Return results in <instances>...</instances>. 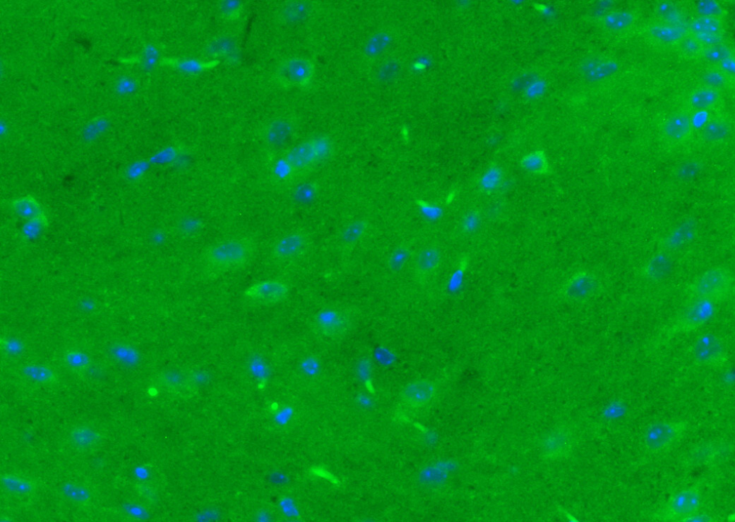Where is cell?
I'll list each match as a JSON object with an SVG mask.
<instances>
[{"label":"cell","instance_id":"cell-1","mask_svg":"<svg viewBox=\"0 0 735 522\" xmlns=\"http://www.w3.org/2000/svg\"><path fill=\"white\" fill-rule=\"evenodd\" d=\"M256 243L250 237L240 236L221 241L204 253L202 263L209 272L222 274L248 265L256 253Z\"/></svg>","mask_w":735,"mask_h":522},{"label":"cell","instance_id":"cell-2","mask_svg":"<svg viewBox=\"0 0 735 522\" xmlns=\"http://www.w3.org/2000/svg\"><path fill=\"white\" fill-rule=\"evenodd\" d=\"M734 287V275L724 267H713L693 281L686 289L689 301L703 300L715 304L727 300Z\"/></svg>","mask_w":735,"mask_h":522},{"label":"cell","instance_id":"cell-3","mask_svg":"<svg viewBox=\"0 0 735 522\" xmlns=\"http://www.w3.org/2000/svg\"><path fill=\"white\" fill-rule=\"evenodd\" d=\"M332 150L330 141L317 138L301 142L285 152L284 163L292 174L305 173L328 156Z\"/></svg>","mask_w":735,"mask_h":522},{"label":"cell","instance_id":"cell-4","mask_svg":"<svg viewBox=\"0 0 735 522\" xmlns=\"http://www.w3.org/2000/svg\"><path fill=\"white\" fill-rule=\"evenodd\" d=\"M716 304L703 300L690 301V303L674 317L662 336L669 340L680 334L696 331L705 326L714 316Z\"/></svg>","mask_w":735,"mask_h":522},{"label":"cell","instance_id":"cell-5","mask_svg":"<svg viewBox=\"0 0 735 522\" xmlns=\"http://www.w3.org/2000/svg\"><path fill=\"white\" fill-rule=\"evenodd\" d=\"M316 73L315 63L305 57H292L279 63L275 71L277 83L287 90H305Z\"/></svg>","mask_w":735,"mask_h":522},{"label":"cell","instance_id":"cell-6","mask_svg":"<svg viewBox=\"0 0 735 522\" xmlns=\"http://www.w3.org/2000/svg\"><path fill=\"white\" fill-rule=\"evenodd\" d=\"M701 503L700 486L693 485L674 494L655 518L667 521H688L699 514Z\"/></svg>","mask_w":735,"mask_h":522},{"label":"cell","instance_id":"cell-7","mask_svg":"<svg viewBox=\"0 0 735 522\" xmlns=\"http://www.w3.org/2000/svg\"><path fill=\"white\" fill-rule=\"evenodd\" d=\"M600 286V281L595 274L581 270L566 281L560 289L559 296L567 303L581 305L595 298Z\"/></svg>","mask_w":735,"mask_h":522},{"label":"cell","instance_id":"cell-8","mask_svg":"<svg viewBox=\"0 0 735 522\" xmlns=\"http://www.w3.org/2000/svg\"><path fill=\"white\" fill-rule=\"evenodd\" d=\"M690 353L694 363L706 368L722 367L729 358L723 340L713 334L699 336L691 345Z\"/></svg>","mask_w":735,"mask_h":522},{"label":"cell","instance_id":"cell-9","mask_svg":"<svg viewBox=\"0 0 735 522\" xmlns=\"http://www.w3.org/2000/svg\"><path fill=\"white\" fill-rule=\"evenodd\" d=\"M686 427L687 423L684 421L662 422L650 425L644 435L646 449L653 454L668 450L681 438Z\"/></svg>","mask_w":735,"mask_h":522},{"label":"cell","instance_id":"cell-10","mask_svg":"<svg viewBox=\"0 0 735 522\" xmlns=\"http://www.w3.org/2000/svg\"><path fill=\"white\" fill-rule=\"evenodd\" d=\"M353 320L346 311L334 308L322 309L313 318L315 331L325 338H341L348 334Z\"/></svg>","mask_w":735,"mask_h":522},{"label":"cell","instance_id":"cell-11","mask_svg":"<svg viewBox=\"0 0 735 522\" xmlns=\"http://www.w3.org/2000/svg\"><path fill=\"white\" fill-rule=\"evenodd\" d=\"M290 287L277 279L261 281L248 287L243 291V296L248 301L260 305H274L281 303L288 298Z\"/></svg>","mask_w":735,"mask_h":522},{"label":"cell","instance_id":"cell-12","mask_svg":"<svg viewBox=\"0 0 735 522\" xmlns=\"http://www.w3.org/2000/svg\"><path fill=\"white\" fill-rule=\"evenodd\" d=\"M436 393L437 386L434 382L421 379L406 384L400 392V399L405 406L420 409L428 406Z\"/></svg>","mask_w":735,"mask_h":522},{"label":"cell","instance_id":"cell-13","mask_svg":"<svg viewBox=\"0 0 735 522\" xmlns=\"http://www.w3.org/2000/svg\"><path fill=\"white\" fill-rule=\"evenodd\" d=\"M575 446L573 433L567 428L559 427L550 432L543 440L542 453L547 459H561L569 455Z\"/></svg>","mask_w":735,"mask_h":522},{"label":"cell","instance_id":"cell-14","mask_svg":"<svg viewBox=\"0 0 735 522\" xmlns=\"http://www.w3.org/2000/svg\"><path fill=\"white\" fill-rule=\"evenodd\" d=\"M308 245V238L303 232H293L280 238L273 246L272 257L279 262H286L299 257Z\"/></svg>","mask_w":735,"mask_h":522},{"label":"cell","instance_id":"cell-15","mask_svg":"<svg viewBox=\"0 0 735 522\" xmlns=\"http://www.w3.org/2000/svg\"><path fill=\"white\" fill-rule=\"evenodd\" d=\"M688 32L695 36L706 47L722 43L724 25L722 18L700 16L691 21Z\"/></svg>","mask_w":735,"mask_h":522},{"label":"cell","instance_id":"cell-16","mask_svg":"<svg viewBox=\"0 0 735 522\" xmlns=\"http://www.w3.org/2000/svg\"><path fill=\"white\" fill-rule=\"evenodd\" d=\"M158 384L168 392L179 396H188L195 393L196 385L192 377L181 370H171L161 373Z\"/></svg>","mask_w":735,"mask_h":522},{"label":"cell","instance_id":"cell-17","mask_svg":"<svg viewBox=\"0 0 735 522\" xmlns=\"http://www.w3.org/2000/svg\"><path fill=\"white\" fill-rule=\"evenodd\" d=\"M693 123L691 116L684 112L672 115L662 128L664 138L673 144L682 143L691 135Z\"/></svg>","mask_w":735,"mask_h":522},{"label":"cell","instance_id":"cell-18","mask_svg":"<svg viewBox=\"0 0 735 522\" xmlns=\"http://www.w3.org/2000/svg\"><path fill=\"white\" fill-rule=\"evenodd\" d=\"M442 260V253L435 247L430 246L420 250L413 262L415 277L421 280L430 278L439 268Z\"/></svg>","mask_w":735,"mask_h":522},{"label":"cell","instance_id":"cell-19","mask_svg":"<svg viewBox=\"0 0 735 522\" xmlns=\"http://www.w3.org/2000/svg\"><path fill=\"white\" fill-rule=\"evenodd\" d=\"M70 444L76 450L90 451L99 447L104 437L101 432L87 425H79L72 429L68 435Z\"/></svg>","mask_w":735,"mask_h":522},{"label":"cell","instance_id":"cell-20","mask_svg":"<svg viewBox=\"0 0 735 522\" xmlns=\"http://www.w3.org/2000/svg\"><path fill=\"white\" fill-rule=\"evenodd\" d=\"M295 126L291 119H279L269 124L265 130V142L272 147L279 148L287 145L292 139Z\"/></svg>","mask_w":735,"mask_h":522},{"label":"cell","instance_id":"cell-21","mask_svg":"<svg viewBox=\"0 0 735 522\" xmlns=\"http://www.w3.org/2000/svg\"><path fill=\"white\" fill-rule=\"evenodd\" d=\"M1 484L8 493L18 497H29L37 490V485L32 480L15 474L4 475Z\"/></svg>","mask_w":735,"mask_h":522},{"label":"cell","instance_id":"cell-22","mask_svg":"<svg viewBox=\"0 0 735 522\" xmlns=\"http://www.w3.org/2000/svg\"><path fill=\"white\" fill-rule=\"evenodd\" d=\"M370 224L365 219H357L348 224L341 232L339 242L346 250L355 248L365 236Z\"/></svg>","mask_w":735,"mask_h":522},{"label":"cell","instance_id":"cell-23","mask_svg":"<svg viewBox=\"0 0 735 522\" xmlns=\"http://www.w3.org/2000/svg\"><path fill=\"white\" fill-rule=\"evenodd\" d=\"M688 102L694 110H711L720 103L721 94L717 90L705 87L693 92Z\"/></svg>","mask_w":735,"mask_h":522},{"label":"cell","instance_id":"cell-24","mask_svg":"<svg viewBox=\"0 0 735 522\" xmlns=\"http://www.w3.org/2000/svg\"><path fill=\"white\" fill-rule=\"evenodd\" d=\"M520 164L525 171L534 175L546 176L551 173L548 157L542 150L526 154L521 158Z\"/></svg>","mask_w":735,"mask_h":522},{"label":"cell","instance_id":"cell-25","mask_svg":"<svg viewBox=\"0 0 735 522\" xmlns=\"http://www.w3.org/2000/svg\"><path fill=\"white\" fill-rule=\"evenodd\" d=\"M11 208L18 217L28 221L44 214L37 200L30 195L23 196L13 200Z\"/></svg>","mask_w":735,"mask_h":522},{"label":"cell","instance_id":"cell-26","mask_svg":"<svg viewBox=\"0 0 735 522\" xmlns=\"http://www.w3.org/2000/svg\"><path fill=\"white\" fill-rule=\"evenodd\" d=\"M681 26L672 24H655L649 28L650 36L661 44H676L686 33Z\"/></svg>","mask_w":735,"mask_h":522},{"label":"cell","instance_id":"cell-27","mask_svg":"<svg viewBox=\"0 0 735 522\" xmlns=\"http://www.w3.org/2000/svg\"><path fill=\"white\" fill-rule=\"evenodd\" d=\"M22 372L27 380L40 385H53L58 382L56 372L44 365H29L23 368Z\"/></svg>","mask_w":735,"mask_h":522},{"label":"cell","instance_id":"cell-28","mask_svg":"<svg viewBox=\"0 0 735 522\" xmlns=\"http://www.w3.org/2000/svg\"><path fill=\"white\" fill-rule=\"evenodd\" d=\"M635 22V15L629 11L611 12L602 19L603 27L611 32L625 31L630 28Z\"/></svg>","mask_w":735,"mask_h":522},{"label":"cell","instance_id":"cell-29","mask_svg":"<svg viewBox=\"0 0 735 522\" xmlns=\"http://www.w3.org/2000/svg\"><path fill=\"white\" fill-rule=\"evenodd\" d=\"M730 130V125L726 120L714 119L704 126L703 137L709 143H719L729 137Z\"/></svg>","mask_w":735,"mask_h":522},{"label":"cell","instance_id":"cell-30","mask_svg":"<svg viewBox=\"0 0 735 522\" xmlns=\"http://www.w3.org/2000/svg\"><path fill=\"white\" fill-rule=\"evenodd\" d=\"M61 492L66 500L77 505L89 504L92 499V492L87 487L74 482L63 484Z\"/></svg>","mask_w":735,"mask_h":522},{"label":"cell","instance_id":"cell-31","mask_svg":"<svg viewBox=\"0 0 735 522\" xmlns=\"http://www.w3.org/2000/svg\"><path fill=\"white\" fill-rule=\"evenodd\" d=\"M676 45L680 54L688 59L702 57L705 48L695 36L688 32L682 36Z\"/></svg>","mask_w":735,"mask_h":522},{"label":"cell","instance_id":"cell-32","mask_svg":"<svg viewBox=\"0 0 735 522\" xmlns=\"http://www.w3.org/2000/svg\"><path fill=\"white\" fill-rule=\"evenodd\" d=\"M391 42V36L388 32H381L370 39L365 47V56L374 60L388 48Z\"/></svg>","mask_w":735,"mask_h":522},{"label":"cell","instance_id":"cell-33","mask_svg":"<svg viewBox=\"0 0 735 522\" xmlns=\"http://www.w3.org/2000/svg\"><path fill=\"white\" fill-rule=\"evenodd\" d=\"M63 360L66 366L70 370L78 373L87 371L92 365L91 358L86 353L80 351H68Z\"/></svg>","mask_w":735,"mask_h":522},{"label":"cell","instance_id":"cell-34","mask_svg":"<svg viewBox=\"0 0 735 522\" xmlns=\"http://www.w3.org/2000/svg\"><path fill=\"white\" fill-rule=\"evenodd\" d=\"M732 56L731 49L722 43L706 47L702 57L708 63L718 65Z\"/></svg>","mask_w":735,"mask_h":522},{"label":"cell","instance_id":"cell-35","mask_svg":"<svg viewBox=\"0 0 735 522\" xmlns=\"http://www.w3.org/2000/svg\"><path fill=\"white\" fill-rule=\"evenodd\" d=\"M219 12L221 18L227 21H233L239 19L243 12V4L236 0H228L223 1L219 5Z\"/></svg>","mask_w":735,"mask_h":522},{"label":"cell","instance_id":"cell-36","mask_svg":"<svg viewBox=\"0 0 735 522\" xmlns=\"http://www.w3.org/2000/svg\"><path fill=\"white\" fill-rule=\"evenodd\" d=\"M728 77L719 70L709 71L703 76L705 87L717 90L724 88L727 85Z\"/></svg>","mask_w":735,"mask_h":522},{"label":"cell","instance_id":"cell-37","mask_svg":"<svg viewBox=\"0 0 735 522\" xmlns=\"http://www.w3.org/2000/svg\"><path fill=\"white\" fill-rule=\"evenodd\" d=\"M667 267V262L664 258L658 257L652 260L645 269V275L650 279H657L664 273Z\"/></svg>","mask_w":735,"mask_h":522},{"label":"cell","instance_id":"cell-38","mask_svg":"<svg viewBox=\"0 0 735 522\" xmlns=\"http://www.w3.org/2000/svg\"><path fill=\"white\" fill-rule=\"evenodd\" d=\"M49 225L48 219L44 214L35 219L28 221L25 227V231L29 234L35 235L47 228Z\"/></svg>","mask_w":735,"mask_h":522},{"label":"cell","instance_id":"cell-39","mask_svg":"<svg viewBox=\"0 0 735 522\" xmlns=\"http://www.w3.org/2000/svg\"><path fill=\"white\" fill-rule=\"evenodd\" d=\"M698 11L701 16H715L721 18L722 11L719 5L715 1H703L698 5Z\"/></svg>","mask_w":735,"mask_h":522},{"label":"cell","instance_id":"cell-40","mask_svg":"<svg viewBox=\"0 0 735 522\" xmlns=\"http://www.w3.org/2000/svg\"><path fill=\"white\" fill-rule=\"evenodd\" d=\"M718 66H719V70L728 78L734 76L735 64L733 56L723 61Z\"/></svg>","mask_w":735,"mask_h":522},{"label":"cell","instance_id":"cell-41","mask_svg":"<svg viewBox=\"0 0 735 522\" xmlns=\"http://www.w3.org/2000/svg\"><path fill=\"white\" fill-rule=\"evenodd\" d=\"M485 186L489 188H494L497 183L500 181V174L498 171L492 170L485 176Z\"/></svg>","mask_w":735,"mask_h":522}]
</instances>
